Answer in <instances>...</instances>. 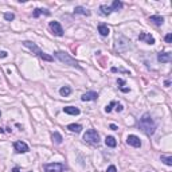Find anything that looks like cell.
<instances>
[{"instance_id": "obj_32", "label": "cell", "mask_w": 172, "mask_h": 172, "mask_svg": "<svg viewBox=\"0 0 172 172\" xmlns=\"http://www.w3.org/2000/svg\"><path fill=\"white\" fill-rule=\"evenodd\" d=\"M109 128H110L112 131H117V129H118V128H117V125H114V124H110V125H109Z\"/></svg>"}, {"instance_id": "obj_21", "label": "cell", "mask_w": 172, "mask_h": 172, "mask_svg": "<svg viewBox=\"0 0 172 172\" xmlns=\"http://www.w3.org/2000/svg\"><path fill=\"white\" fill-rule=\"evenodd\" d=\"M59 94H61L62 97H69L71 94V88H69V86H63V88L59 89Z\"/></svg>"}, {"instance_id": "obj_17", "label": "cell", "mask_w": 172, "mask_h": 172, "mask_svg": "<svg viewBox=\"0 0 172 172\" xmlns=\"http://www.w3.org/2000/svg\"><path fill=\"white\" fill-rule=\"evenodd\" d=\"M99 12H101V15H104V16H108V15H110L113 11H112V8L109 6L102 4V6H99Z\"/></svg>"}, {"instance_id": "obj_1", "label": "cell", "mask_w": 172, "mask_h": 172, "mask_svg": "<svg viewBox=\"0 0 172 172\" xmlns=\"http://www.w3.org/2000/svg\"><path fill=\"white\" fill-rule=\"evenodd\" d=\"M137 125H139V129L141 132H144L147 136H152L156 131V128H157V124L155 123V120L152 118V116L149 113H144L140 121L137 123Z\"/></svg>"}, {"instance_id": "obj_33", "label": "cell", "mask_w": 172, "mask_h": 172, "mask_svg": "<svg viewBox=\"0 0 172 172\" xmlns=\"http://www.w3.org/2000/svg\"><path fill=\"white\" fill-rule=\"evenodd\" d=\"M12 172H20V169H19V168H18V167H15V168H14V169H12Z\"/></svg>"}, {"instance_id": "obj_25", "label": "cell", "mask_w": 172, "mask_h": 172, "mask_svg": "<svg viewBox=\"0 0 172 172\" xmlns=\"http://www.w3.org/2000/svg\"><path fill=\"white\" fill-rule=\"evenodd\" d=\"M116 104H117L116 101H112L110 104H109V105H106V108H105V112H106V113H110L112 109H113V106L116 105Z\"/></svg>"}, {"instance_id": "obj_8", "label": "cell", "mask_w": 172, "mask_h": 172, "mask_svg": "<svg viewBox=\"0 0 172 172\" xmlns=\"http://www.w3.org/2000/svg\"><path fill=\"white\" fill-rule=\"evenodd\" d=\"M14 148L18 153H26V152H28V145L24 141H15Z\"/></svg>"}, {"instance_id": "obj_36", "label": "cell", "mask_w": 172, "mask_h": 172, "mask_svg": "<svg viewBox=\"0 0 172 172\" xmlns=\"http://www.w3.org/2000/svg\"><path fill=\"white\" fill-rule=\"evenodd\" d=\"M0 117H1V110H0Z\"/></svg>"}, {"instance_id": "obj_29", "label": "cell", "mask_w": 172, "mask_h": 172, "mask_svg": "<svg viewBox=\"0 0 172 172\" xmlns=\"http://www.w3.org/2000/svg\"><path fill=\"white\" fill-rule=\"evenodd\" d=\"M117 112H123L124 110V106L123 105H121V104H117Z\"/></svg>"}, {"instance_id": "obj_6", "label": "cell", "mask_w": 172, "mask_h": 172, "mask_svg": "<svg viewBox=\"0 0 172 172\" xmlns=\"http://www.w3.org/2000/svg\"><path fill=\"white\" fill-rule=\"evenodd\" d=\"M50 30H51V32H53L55 36H63V28H62V26L59 24V22H50Z\"/></svg>"}, {"instance_id": "obj_28", "label": "cell", "mask_w": 172, "mask_h": 172, "mask_svg": "<svg viewBox=\"0 0 172 172\" xmlns=\"http://www.w3.org/2000/svg\"><path fill=\"white\" fill-rule=\"evenodd\" d=\"M117 83L120 85V88H123V85L125 83V81H124L123 78H118V79H117Z\"/></svg>"}, {"instance_id": "obj_27", "label": "cell", "mask_w": 172, "mask_h": 172, "mask_svg": "<svg viewBox=\"0 0 172 172\" xmlns=\"http://www.w3.org/2000/svg\"><path fill=\"white\" fill-rule=\"evenodd\" d=\"M106 172H117L116 165H109V167H108V169H106Z\"/></svg>"}, {"instance_id": "obj_34", "label": "cell", "mask_w": 172, "mask_h": 172, "mask_svg": "<svg viewBox=\"0 0 172 172\" xmlns=\"http://www.w3.org/2000/svg\"><path fill=\"white\" fill-rule=\"evenodd\" d=\"M164 85H165V86H169V85H171V81H169V79H167L165 83H164Z\"/></svg>"}, {"instance_id": "obj_10", "label": "cell", "mask_w": 172, "mask_h": 172, "mask_svg": "<svg viewBox=\"0 0 172 172\" xmlns=\"http://www.w3.org/2000/svg\"><path fill=\"white\" fill-rule=\"evenodd\" d=\"M171 59H172V55L168 51H167V53H159L157 54V61L161 62V63H169Z\"/></svg>"}, {"instance_id": "obj_16", "label": "cell", "mask_w": 172, "mask_h": 172, "mask_svg": "<svg viewBox=\"0 0 172 172\" xmlns=\"http://www.w3.org/2000/svg\"><path fill=\"white\" fill-rule=\"evenodd\" d=\"M74 14L85 15V16H90V11H89V9H86L85 7H82V6H77L75 8H74Z\"/></svg>"}, {"instance_id": "obj_20", "label": "cell", "mask_w": 172, "mask_h": 172, "mask_svg": "<svg viewBox=\"0 0 172 172\" xmlns=\"http://www.w3.org/2000/svg\"><path fill=\"white\" fill-rule=\"evenodd\" d=\"M123 7H124V4L120 0H114L113 3H112L110 8H112V11H120V9H123Z\"/></svg>"}, {"instance_id": "obj_9", "label": "cell", "mask_w": 172, "mask_h": 172, "mask_svg": "<svg viewBox=\"0 0 172 172\" xmlns=\"http://www.w3.org/2000/svg\"><path fill=\"white\" fill-rule=\"evenodd\" d=\"M139 41L144 42V43H147V44H155V38L151 34H148V32H140Z\"/></svg>"}, {"instance_id": "obj_11", "label": "cell", "mask_w": 172, "mask_h": 172, "mask_svg": "<svg viewBox=\"0 0 172 172\" xmlns=\"http://www.w3.org/2000/svg\"><path fill=\"white\" fill-rule=\"evenodd\" d=\"M97 98H98V93H96V91H88V93L82 94L81 97L82 101H96Z\"/></svg>"}, {"instance_id": "obj_30", "label": "cell", "mask_w": 172, "mask_h": 172, "mask_svg": "<svg viewBox=\"0 0 172 172\" xmlns=\"http://www.w3.org/2000/svg\"><path fill=\"white\" fill-rule=\"evenodd\" d=\"M7 55H8V53H7V51H0V58H6Z\"/></svg>"}, {"instance_id": "obj_2", "label": "cell", "mask_w": 172, "mask_h": 172, "mask_svg": "<svg viewBox=\"0 0 172 172\" xmlns=\"http://www.w3.org/2000/svg\"><path fill=\"white\" fill-rule=\"evenodd\" d=\"M23 46L24 47H27V49H30L32 51V53H35L36 55L39 57V58H42L43 61H47V62H51L53 61V57L51 55H49V54H46V53H43L41 49H39L38 46H36L34 42H30V41H24L23 42Z\"/></svg>"}, {"instance_id": "obj_22", "label": "cell", "mask_w": 172, "mask_h": 172, "mask_svg": "<svg viewBox=\"0 0 172 172\" xmlns=\"http://www.w3.org/2000/svg\"><path fill=\"white\" fill-rule=\"evenodd\" d=\"M53 141L57 144V145H59V144H62V141H63V137L61 136V133L54 132V133H53Z\"/></svg>"}, {"instance_id": "obj_5", "label": "cell", "mask_w": 172, "mask_h": 172, "mask_svg": "<svg viewBox=\"0 0 172 172\" xmlns=\"http://www.w3.org/2000/svg\"><path fill=\"white\" fill-rule=\"evenodd\" d=\"M43 169L44 172H63L65 167L61 163H50V164H44Z\"/></svg>"}, {"instance_id": "obj_24", "label": "cell", "mask_w": 172, "mask_h": 172, "mask_svg": "<svg viewBox=\"0 0 172 172\" xmlns=\"http://www.w3.org/2000/svg\"><path fill=\"white\" fill-rule=\"evenodd\" d=\"M4 19H6L7 22H12L15 19V15L12 14V12H6V14H4Z\"/></svg>"}, {"instance_id": "obj_13", "label": "cell", "mask_w": 172, "mask_h": 172, "mask_svg": "<svg viewBox=\"0 0 172 172\" xmlns=\"http://www.w3.org/2000/svg\"><path fill=\"white\" fill-rule=\"evenodd\" d=\"M41 15H46V16H50V11L49 9H44V8H36L34 9V12H32V18H39Z\"/></svg>"}, {"instance_id": "obj_18", "label": "cell", "mask_w": 172, "mask_h": 172, "mask_svg": "<svg viewBox=\"0 0 172 172\" xmlns=\"http://www.w3.org/2000/svg\"><path fill=\"white\" fill-rule=\"evenodd\" d=\"M67 129H69L70 132L79 133V132L82 131V125H79V124H69V125H67Z\"/></svg>"}, {"instance_id": "obj_12", "label": "cell", "mask_w": 172, "mask_h": 172, "mask_svg": "<svg viewBox=\"0 0 172 172\" xmlns=\"http://www.w3.org/2000/svg\"><path fill=\"white\" fill-rule=\"evenodd\" d=\"M148 20L151 22L152 24H155V26H161V24L164 23V18L160 16V15H152V16H149Z\"/></svg>"}, {"instance_id": "obj_3", "label": "cell", "mask_w": 172, "mask_h": 172, "mask_svg": "<svg viewBox=\"0 0 172 172\" xmlns=\"http://www.w3.org/2000/svg\"><path fill=\"white\" fill-rule=\"evenodd\" d=\"M55 57L62 62V63L69 65V66H71V67H77V69H79V70L82 69V67L78 65V62H77L75 59H74L73 57L70 55V54L65 53V51H57V53H55Z\"/></svg>"}, {"instance_id": "obj_35", "label": "cell", "mask_w": 172, "mask_h": 172, "mask_svg": "<svg viewBox=\"0 0 172 172\" xmlns=\"http://www.w3.org/2000/svg\"><path fill=\"white\" fill-rule=\"evenodd\" d=\"M3 132H4V131H3V128H0V133H3Z\"/></svg>"}, {"instance_id": "obj_23", "label": "cell", "mask_w": 172, "mask_h": 172, "mask_svg": "<svg viewBox=\"0 0 172 172\" xmlns=\"http://www.w3.org/2000/svg\"><path fill=\"white\" fill-rule=\"evenodd\" d=\"M160 160L163 161L165 165H168V167L172 165V156H165V155H161V156H160Z\"/></svg>"}, {"instance_id": "obj_7", "label": "cell", "mask_w": 172, "mask_h": 172, "mask_svg": "<svg viewBox=\"0 0 172 172\" xmlns=\"http://www.w3.org/2000/svg\"><path fill=\"white\" fill-rule=\"evenodd\" d=\"M126 143H128L129 145L134 147V148H140L141 147V140L136 136V134H129V136L126 137Z\"/></svg>"}, {"instance_id": "obj_4", "label": "cell", "mask_w": 172, "mask_h": 172, "mask_svg": "<svg viewBox=\"0 0 172 172\" xmlns=\"http://www.w3.org/2000/svg\"><path fill=\"white\" fill-rule=\"evenodd\" d=\"M85 143H89L91 145H98L99 144V134L96 129H89L86 131V133L83 134Z\"/></svg>"}, {"instance_id": "obj_14", "label": "cell", "mask_w": 172, "mask_h": 172, "mask_svg": "<svg viewBox=\"0 0 172 172\" xmlns=\"http://www.w3.org/2000/svg\"><path fill=\"white\" fill-rule=\"evenodd\" d=\"M63 112L66 114H71V116H78V114L81 113V112H79V109L75 108V106H65Z\"/></svg>"}, {"instance_id": "obj_15", "label": "cell", "mask_w": 172, "mask_h": 172, "mask_svg": "<svg viewBox=\"0 0 172 172\" xmlns=\"http://www.w3.org/2000/svg\"><path fill=\"white\" fill-rule=\"evenodd\" d=\"M98 32H99V35L101 36H108L109 32H110V30H109V27L106 26V24L101 23V24H98Z\"/></svg>"}, {"instance_id": "obj_19", "label": "cell", "mask_w": 172, "mask_h": 172, "mask_svg": "<svg viewBox=\"0 0 172 172\" xmlns=\"http://www.w3.org/2000/svg\"><path fill=\"white\" fill-rule=\"evenodd\" d=\"M105 144H106L108 147H110V148H114V147L117 145V141H116V139H114L113 136H106Z\"/></svg>"}, {"instance_id": "obj_31", "label": "cell", "mask_w": 172, "mask_h": 172, "mask_svg": "<svg viewBox=\"0 0 172 172\" xmlns=\"http://www.w3.org/2000/svg\"><path fill=\"white\" fill-rule=\"evenodd\" d=\"M120 90L124 91V93H128V91L131 90V89H129V88H124V86H123V88H120Z\"/></svg>"}, {"instance_id": "obj_26", "label": "cell", "mask_w": 172, "mask_h": 172, "mask_svg": "<svg viewBox=\"0 0 172 172\" xmlns=\"http://www.w3.org/2000/svg\"><path fill=\"white\" fill-rule=\"evenodd\" d=\"M164 39H165L167 43H172V34H167Z\"/></svg>"}]
</instances>
